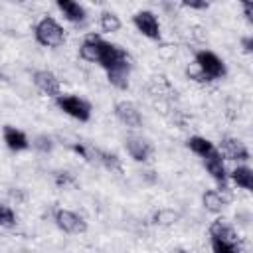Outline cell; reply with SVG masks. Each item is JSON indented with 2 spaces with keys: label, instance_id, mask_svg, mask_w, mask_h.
<instances>
[{
  "label": "cell",
  "instance_id": "1",
  "mask_svg": "<svg viewBox=\"0 0 253 253\" xmlns=\"http://www.w3.org/2000/svg\"><path fill=\"white\" fill-rule=\"evenodd\" d=\"M34 38L43 47H59L65 42V30L59 26L55 18L43 16L34 28Z\"/></svg>",
  "mask_w": 253,
  "mask_h": 253
},
{
  "label": "cell",
  "instance_id": "22",
  "mask_svg": "<svg viewBox=\"0 0 253 253\" xmlns=\"http://www.w3.org/2000/svg\"><path fill=\"white\" fill-rule=\"evenodd\" d=\"M211 253H239V247H237V241L211 239Z\"/></svg>",
  "mask_w": 253,
  "mask_h": 253
},
{
  "label": "cell",
  "instance_id": "24",
  "mask_svg": "<svg viewBox=\"0 0 253 253\" xmlns=\"http://www.w3.org/2000/svg\"><path fill=\"white\" fill-rule=\"evenodd\" d=\"M34 146H36L40 152H49V150L53 148V142H51V138H49V136L40 134V136L34 140Z\"/></svg>",
  "mask_w": 253,
  "mask_h": 253
},
{
  "label": "cell",
  "instance_id": "10",
  "mask_svg": "<svg viewBox=\"0 0 253 253\" xmlns=\"http://www.w3.org/2000/svg\"><path fill=\"white\" fill-rule=\"evenodd\" d=\"M115 117H117L123 125L130 126V128L142 126V115H140V111L136 109V105L130 103V101H119V103L115 105Z\"/></svg>",
  "mask_w": 253,
  "mask_h": 253
},
{
  "label": "cell",
  "instance_id": "9",
  "mask_svg": "<svg viewBox=\"0 0 253 253\" xmlns=\"http://www.w3.org/2000/svg\"><path fill=\"white\" fill-rule=\"evenodd\" d=\"M202 160H204V166H206L208 174L217 182L219 190L223 192L225 190V184H227V168H225V162H223L221 154L215 150V152H211L210 156H206Z\"/></svg>",
  "mask_w": 253,
  "mask_h": 253
},
{
  "label": "cell",
  "instance_id": "15",
  "mask_svg": "<svg viewBox=\"0 0 253 253\" xmlns=\"http://www.w3.org/2000/svg\"><path fill=\"white\" fill-rule=\"evenodd\" d=\"M227 178H231V182L237 188H241V190H247V192L253 190V170L249 166H237V168H233L227 174Z\"/></svg>",
  "mask_w": 253,
  "mask_h": 253
},
{
  "label": "cell",
  "instance_id": "25",
  "mask_svg": "<svg viewBox=\"0 0 253 253\" xmlns=\"http://www.w3.org/2000/svg\"><path fill=\"white\" fill-rule=\"evenodd\" d=\"M55 184H57V186L73 184V176H71L69 172H57V176H55Z\"/></svg>",
  "mask_w": 253,
  "mask_h": 253
},
{
  "label": "cell",
  "instance_id": "12",
  "mask_svg": "<svg viewBox=\"0 0 253 253\" xmlns=\"http://www.w3.org/2000/svg\"><path fill=\"white\" fill-rule=\"evenodd\" d=\"M103 43L105 40L97 34H89L85 36L81 47H79V55L81 59L89 61V63H99V57H101V49H103Z\"/></svg>",
  "mask_w": 253,
  "mask_h": 253
},
{
  "label": "cell",
  "instance_id": "13",
  "mask_svg": "<svg viewBox=\"0 0 253 253\" xmlns=\"http://www.w3.org/2000/svg\"><path fill=\"white\" fill-rule=\"evenodd\" d=\"M55 6L65 16V20L71 22V24H83L85 18H87V12H85V8L79 2H73V0H57Z\"/></svg>",
  "mask_w": 253,
  "mask_h": 253
},
{
  "label": "cell",
  "instance_id": "17",
  "mask_svg": "<svg viewBox=\"0 0 253 253\" xmlns=\"http://www.w3.org/2000/svg\"><path fill=\"white\" fill-rule=\"evenodd\" d=\"M202 202H204V208L210 210V211H213V213H219L227 206V200H225V196H223L221 190H206Z\"/></svg>",
  "mask_w": 253,
  "mask_h": 253
},
{
  "label": "cell",
  "instance_id": "19",
  "mask_svg": "<svg viewBox=\"0 0 253 253\" xmlns=\"http://www.w3.org/2000/svg\"><path fill=\"white\" fill-rule=\"evenodd\" d=\"M97 156H99V162H101L109 172H117V174L123 172V162H121V158H119L115 152H109V150H97Z\"/></svg>",
  "mask_w": 253,
  "mask_h": 253
},
{
  "label": "cell",
  "instance_id": "6",
  "mask_svg": "<svg viewBox=\"0 0 253 253\" xmlns=\"http://www.w3.org/2000/svg\"><path fill=\"white\" fill-rule=\"evenodd\" d=\"M134 28L148 40H160V22L150 10H140L132 16Z\"/></svg>",
  "mask_w": 253,
  "mask_h": 253
},
{
  "label": "cell",
  "instance_id": "28",
  "mask_svg": "<svg viewBox=\"0 0 253 253\" xmlns=\"http://www.w3.org/2000/svg\"><path fill=\"white\" fill-rule=\"evenodd\" d=\"M241 43H243V49H245L247 53L253 49V38H251V36H249V38H243V40H241Z\"/></svg>",
  "mask_w": 253,
  "mask_h": 253
},
{
  "label": "cell",
  "instance_id": "7",
  "mask_svg": "<svg viewBox=\"0 0 253 253\" xmlns=\"http://www.w3.org/2000/svg\"><path fill=\"white\" fill-rule=\"evenodd\" d=\"M34 85L47 97H59L61 95V83L57 79L55 73L47 71V69H40L34 73Z\"/></svg>",
  "mask_w": 253,
  "mask_h": 253
},
{
  "label": "cell",
  "instance_id": "21",
  "mask_svg": "<svg viewBox=\"0 0 253 253\" xmlns=\"http://www.w3.org/2000/svg\"><path fill=\"white\" fill-rule=\"evenodd\" d=\"M178 211H174V210H170V208H164V210H158L156 213H154V223H158V225H172V223H176L178 221Z\"/></svg>",
  "mask_w": 253,
  "mask_h": 253
},
{
  "label": "cell",
  "instance_id": "16",
  "mask_svg": "<svg viewBox=\"0 0 253 253\" xmlns=\"http://www.w3.org/2000/svg\"><path fill=\"white\" fill-rule=\"evenodd\" d=\"M188 148H190L196 156H200V158H206V156H210L211 152L217 150L215 144H213L211 140H208L206 136H190V138H188Z\"/></svg>",
  "mask_w": 253,
  "mask_h": 253
},
{
  "label": "cell",
  "instance_id": "23",
  "mask_svg": "<svg viewBox=\"0 0 253 253\" xmlns=\"http://www.w3.org/2000/svg\"><path fill=\"white\" fill-rule=\"evenodd\" d=\"M16 225V213L10 206L0 204V227H14Z\"/></svg>",
  "mask_w": 253,
  "mask_h": 253
},
{
  "label": "cell",
  "instance_id": "2",
  "mask_svg": "<svg viewBox=\"0 0 253 253\" xmlns=\"http://www.w3.org/2000/svg\"><path fill=\"white\" fill-rule=\"evenodd\" d=\"M99 65L107 73H113V71H119V69H130V55L121 45L111 43V42H105L103 43V49H101Z\"/></svg>",
  "mask_w": 253,
  "mask_h": 253
},
{
  "label": "cell",
  "instance_id": "26",
  "mask_svg": "<svg viewBox=\"0 0 253 253\" xmlns=\"http://www.w3.org/2000/svg\"><path fill=\"white\" fill-rule=\"evenodd\" d=\"M71 148H73V152H77V154H81L85 160H89V152H87V148H85L83 144H73Z\"/></svg>",
  "mask_w": 253,
  "mask_h": 253
},
{
  "label": "cell",
  "instance_id": "3",
  "mask_svg": "<svg viewBox=\"0 0 253 253\" xmlns=\"http://www.w3.org/2000/svg\"><path fill=\"white\" fill-rule=\"evenodd\" d=\"M194 65L198 67V71L202 73V77H204L206 81L219 79V77H223V75L227 73L223 59H221L217 53L210 51V49H200V51L196 53Z\"/></svg>",
  "mask_w": 253,
  "mask_h": 253
},
{
  "label": "cell",
  "instance_id": "20",
  "mask_svg": "<svg viewBox=\"0 0 253 253\" xmlns=\"http://www.w3.org/2000/svg\"><path fill=\"white\" fill-rule=\"evenodd\" d=\"M99 26H101L103 32H107V34H115V32L121 30V18H119L115 12L105 10V12H101V16H99Z\"/></svg>",
  "mask_w": 253,
  "mask_h": 253
},
{
  "label": "cell",
  "instance_id": "11",
  "mask_svg": "<svg viewBox=\"0 0 253 253\" xmlns=\"http://www.w3.org/2000/svg\"><path fill=\"white\" fill-rule=\"evenodd\" d=\"M125 148H126L128 156L136 162H146L152 156V144L140 136H128L125 140Z\"/></svg>",
  "mask_w": 253,
  "mask_h": 253
},
{
  "label": "cell",
  "instance_id": "27",
  "mask_svg": "<svg viewBox=\"0 0 253 253\" xmlns=\"http://www.w3.org/2000/svg\"><path fill=\"white\" fill-rule=\"evenodd\" d=\"M184 6H186V8H196V10H206L210 4H208V2H186Z\"/></svg>",
  "mask_w": 253,
  "mask_h": 253
},
{
  "label": "cell",
  "instance_id": "4",
  "mask_svg": "<svg viewBox=\"0 0 253 253\" xmlns=\"http://www.w3.org/2000/svg\"><path fill=\"white\" fill-rule=\"evenodd\" d=\"M55 105L59 111H63L65 115H69L79 123H87L91 119V105L77 95H59L55 99Z\"/></svg>",
  "mask_w": 253,
  "mask_h": 253
},
{
  "label": "cell",
  "instance_id": "14",
  "mask_svg": "<svg viewBox=\"0 0 253 253\" xmlns=\"http://www.w3.org/2000/svg\"><path fill=\"white\" fill-rule=\"evenodd\" d=\"M2 134H4L6 146H8L12 152H22V150H26V148L30 146V140H28L26 132L20 130V128H16V126H12V125H6Z\"/></svg>",
  "mask_w": 253,
  "mask_h": 253
},
{
  "label": "cell",
  "instance_id": "5",
  "mask_svg": "<svg viewBox=\"0 0 253 253\" xmlns=\"http://www.w3.org/2000/svg\"><path fill=\"white\" fill-rule=\"evenodd\" d=\"M53 221H55V225H57L63 233H69V235H79V233H85V231H87L85 219H83L79 213L71 211V210H63V208L55 210Z\"/></svg>",
  "mask_w": 253,
  "mask_h": 253
},
{
  "label": "cell",
  "instance_id": "8",
  "mask_svg": "<svg viewBox=\"0 0 253 253\" xmlns=\"http://www.w3.org/2000/svg\"><path fill=\"white\" fill-rule=\"evenodd\" d=\"M217 152L227 160H237V162H247L249 160V150L245 148V144L239 138H233V136L221 138Z\"/></svg>",
  "mask_w": 253,
  "mask_h": 253
},
{
  "label": "cell",
  "instance_id": "18",
  "mask_svg": "<svg viewBox=\"0 0 253 253\" xmlns=\"http://www.w3.org/2000/svg\"><path fill=\"white\" fill-rule=\"evenodd\" d=\"M210 237L211 239H221V241H237V235L233 231V227L229 223H225L223 219H215L210 225Z\"/></svg>",
  "mask_w": 253,
  "mask_h": 253
}]
</instances>
